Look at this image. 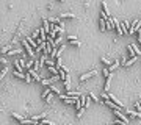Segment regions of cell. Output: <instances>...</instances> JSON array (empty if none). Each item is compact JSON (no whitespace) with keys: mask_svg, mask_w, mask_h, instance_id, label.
I'll return each instance as SVG.
<instances>
[{"mask_svg":"<svg viewBox=\"0 0 141 125\" xmlns=\"http://www.w3.org/2000/svg\"><path fill=\"white\" fill-rule=\"evenodd\" d=\"M27 41L30 42V45H31V47H33V49H35V50L38 49V47H39V44H38V42H36L35 39H33V38H27Z\"/></svg>","mask_w":141,"mask_h":125,"instance_id":"2e32d148","label":"cell"},{"mask_svg":"<svg viewBox=\"0 0 141 125\" xmlns=\"http://www.w3.org/2000/svg\"><path fill=\"white\" fill-rule=\"evenodd\" d=\"M46 103L47 105H52L53 103V94H49V96L46 97Z\"/></svg>","mask_w":141,"mask_h":125,"instance_id":"ffe728a7","label":"cell"},{"mask_svg":"<svg viewBox=\"0 0 141 125\" xmlns=\"http://www.w3.org/2000/svg\"><path fill=\"white\" fill-rule=\"evenodd\" d=\"M136 59H138V56H132L130 59H127V61H124V63H122V66H124V67H129V66H132V64H133V63L136 61Z\"/></svg>","mask_w":141,"mask_h":125,"instance_id":"8fae6325","label":"cell"},{"mask_svg":"<svg viewBox=\"0 0 141 125\" xmlns=\"http://www.w3.org/2000/svg\"><path fill=\"white\" fill-rule=\"evenodd\" d=\"M100 5H102V13H104V14H107V16L110 17V13H108V8H107V3H105V2H102Z\"/></svg>","mask_w":141,"mask_h":125,"instance_id":"ac0fdd59","label":"cell"},{"mask_svg":"<svg viewBox=\"0 0 141 125\" xmlns=\"http://www.w3.org/2000/svg\"><path fill=\"white\" fill-rule=\"evenodd\" d=\"M27 74H28L30 77H31L33 80H36V81H41V80H42V77H41L39 74H38V72H36L33 67H31V69H28V72H27Z\"/></svg>","mask_w":141,"mask_h":125,"instance_id":"5b68a950","label":"cell"},{"mask_svg":"<svg viewBox=\"0 0 141 125\" xmlns=\"http://www.w3.org/2000/svg\"><path fill=\"white\" fill-rule=\"evenodd\" d=\"M67 17H69V19H75V14L74 13H61V14H60V19H67Z\"/></svg>","mask_w":141,"mask_h":125,"instance_id":"30bf717a","label":"cell"},{"mask_svg":"<svg viewBox=\"0 0 141 125\" xmlns=\"http://www.w3.org/2000/svg\"><path fill=\"white\" fill-rule=\"evenodd\" d=\"M138 41H140V42H141V28H140V30H138Z\"/></svg>","mask_w":141,"mask_h":125,"instance_id":"d590c367","label":"cell"},{"mask_svg":"<svg viewBox=\"0 0 141 125\" xmlns=\"http://www.w3.org/2000/svg\"><path fill=\"white\" fill-rule=\"evenodd\" d=\"M22 45H24V49H25V50H27V53H28V56H30V58H31V59H33V58H35V50H33V47H31V45H30V42H28L27 39H24V41H22Z\"/></svg>","mask_w":141,"mask_h":125,"instance_id":"6da1fadb","label":"cell"},{"mask_svg":"<svg viewBox=\"0 0 141 125\" xmlns=\"http://www.w3.org/2000/svg\"><path fill=\"white\" fill-rule=\"evenodd\" d=\"M63 50H64V45H60L58 49H53L52 50L50 56H52V58H60V56H61V53H63Z\"/></svg>","mask_w":141,"mask_h":125,"instance_id":"277c9868","label":"cell"},{"mask_svg":"<svg viewBox=\"0 0 141 125\" xmlns=\"http://www.w3.org/2000/svg\"><path fill=\"white\" fill-rule=\"evenodd\" d=\"M11 116H13V119H16V120H19V122H20V124H22V122H24V120H25V119L22 117V116H20V114H17V113H13Z\"/></svg>","mask_w":141,"mask_h":125,"instance_id":"e0dca14e","label":"cell"},{"mask_svg":"<svg viewBox=\"0 0 141 125\" xmlns=\"http://www.w3.org/2000/svg\"><path fill=\"white\" fill-rule=\"evenodd\" d=\"M42 25H44V30L47 31V34H49L50 31H52V27H50L52 24L49 22V19H42Z\"/></svg>","mask_w":141,"mask_h":125,"instance_id":"ba28073f","label":"cell"},{"mask_svg":"<svg viewBox=\"0 0 141 125\" xmlns=\"http://www.w3.org/2000/svg\"><path fill=\"white\" fill-rule=\"evenodd\" d=\"M113 114L116 116V117H119L121 120H124V122H127V124H129V117H127V116L124 114V113H121L119 110H114V111H113Z\"/></svg>","mask_w":141,"mask_h":125,"instance_id":"8992f818","label":"cell"},{"mask_svg":"<svg viewBox=\"0 0 141 125\" xmlns=\"http://www.w3.org/2000/svg\"><path fill=\"white\" fill-rule=\"evenodd\" d=\"M118 66H119V61H113V63H111V66L108 67V69H110V72H113L114 69H118Z\"/></svg>","mask_w":141,"mask_h":125,"instance_id":"7402d4cb","label":"cell"},{"mask_svg":"<svg viewBox=\"0 0 141 125\" xmlns=\"http://www.w3.org/2000/svg\"><path fill=\"white\" fill-rule=\"evenodd\" d=\"M50 89H52V92H55L57 96H60V88H57V84H50Z\"/></svg>","mask_w":141,"mask_h":125,"instance_id":"603a6c76","label":"cell"},{"mask_svg":"<svg viewBox=\"0 0 141 125\" xmlns=\"http://www.w3.org/2000/svg\"><path fill=\"white\" fill-rule=\"evenodd\" d=\"M46 64H47V66H49V67H53V66H55V64H57V63H55L53 59H47V61H46Z\"/></svg>","mask_w":141,"mask_h":125,"instance_id":"83f0119b","label":"cell"},{"mask_svg":"<svg viewBox=\"0 0 141 125\" xmlns=\"http://www.w3.org/2000/svg\"><path fill=\"white\" fill-rule=\"evenodd\" d=\"M50 92H52V89H50V86H49V88H46V89H44V92H42V98H46Z\"/></svg>","mask_w":141,"mask_h":125,"instance_id":"484cf974","label":"cell"},{"mask_svg":"<svg viewBox=\"0 0 141 125\" xmlns=\"http://www.w3.org/2000/svg\"><path fill=\"white\" fill-rule=\"evenodd\" d=\"M104 103H105L107 106H110V108H113V111H114V110H119V108H121V106H119L118 103H114L113 100H110V98H108V100H104Z\"/></svg>","mask_w":141,"mask_h":125,"instance_id":"52a82bcc","label":"cell"},{"mask_svg":"<svg viewBox=\"0 0 141 125\" xmlns=\"http://www.w3.org/2000/svg\"><path fill=\"white\" fill-rule=\"evenodd\" d=\"M58 78H60V75H55V77H52V78H42L41 83H42V86H50V84H53Z\"/></svg>","mask_w":141,"mask_h":125,"instance_id":"3957f363","label":"cell"},{"mask_svg":"<svg viewBox=\"0 0 141 125\" xmlns=\"http://www.w3.org/2000/svg\"><path fill=\"white\" fill-rule=\"evenodd\" d=\"M99 28H100V31H105L107 30V20L104 19V17L99 19Z\"/></svg>","mask_w":141,"mask_h":125,"instance_id":"7c38bea8","label":"cell"},{"mask_svg":"<svg viewBox=\"0 0 141 125\" xmlns=\"http://www.w3.org/2000/svg\"><path fill=\"white\" fill-rule=\"evenodd\" d=\"M102 98H104V100H108V98H110V94H108V92H104V94H102Z\"/></svg>","mask_w":141,"mask_h":125,"instance_id":"1f68e13d","label":"cell"},{"mask_svg":"<svg viewBox=\"0 0 141 125\" xmlns=\"http://www.w3.org/2000/svg\"><path fill=\"white\" fill-rule=\"evenodd\" d=\"M114 30L118 31V34H124V30H122V24H119L116 19H114Z\"/></svg>","mask_w":141,"mask_h":125,"instance_id":"9c48e42d","label":"cell"},{"mask_svg":"<svg viewBox=\"0 0 141 125\" xmlns=\"http://www.w3.org/2000/svg\"><path fill=\"white\" fill-rule=\"evenodd\" d=\"M138 102H140V103H141V100H138Z\"/></svg>","mask_w":141,"mask_h":125,"instance_id":"f35d334b","label":"cell"},{"mask_svg":"<svg viewBox=\"0 0 141 125\" xmlns=\"http://www.w3.org/2000/svg\"><path fill=\"white\" fill-rule=\"evenodd\" d=\"M10 50H11V47H10V45H3V47H2V55L10 53Z\"/></svg>","mask_w":141,"mask_h":125,"instance_id":"cb8c5ba5","label":"cell"},{"mask_svg":"<svg viewBox=\"0 0 141 125\" xmlns=\"http://www.w3.org/2000/svg\"><path fill=\"white\" fill-rule=\"evenodd\" d=\"M14 67H16V70H19V72L24 70V66H22V64H20L19 61H14Z\"/></svg>","mask_w":141,"mask_h":125,"instance_id":"44dd1931","label":"cell"},{"mask_svg":"<svg viewBox=\"0 0 141 125\" xmlns=\"http://www.w3.org/2000/svg\"><path fill=\"white\" fill-rule=\"evenodd\" d=\"M58 2H64V0H58Z\"/></svg>","mask_w":141,"mask_h":125,"instance_id":"74e56055","label":"cell"},{"mask_svg":"<svg viewBox=\"0 0 141 125\" xmlns=\"http://www.w3.org/2000/svg\"><path fill=\"white\" fill-rule=\"evenodd\" d=\"M14 77H16V78H20V80H24V81H25V78H27V74H24V72H19V70H16V72H14Z\"/></svg>","mask_w":141,"mask_h":125,"instance_id":"5bb4252c","label":"cell"},{"mask_svg":"<svg viewBox=\"0 0 141 125\" xmlns=\"http://www.w3.org/2000/svg\"><path fill=\"white\" fill-rule=\"evenodd\" d=\"M25 81H27V83H31V77H30L28 74H27V78H25Z\"/></svg>","mask_w":141,"mask_h":125,"instance_id":"e575fe53","label":"cell"},{"mask_svg":"<svg viewBox=\"0 0 141 125\" xmlns=\"http://www.w3.org/2000/svg\"><path fill=\"white\" fill-rule=\"evenodd\" d=\"M22 50H10V53L8 55H17V53H20Z\"/></svg>","mask_w":141,"mask_h":125,"instance_id":"836d02e7","label":"cell"},{"mask_svg":"<svg viewBox=\"0 0 141 125\" xmlns=\"http://www.w3.org/2000/svg\"><path fill=\"white\" fill-rule=\"evenodd\" d=\"M114 28V19L113 17H108L107 19V30H113Z\"/></svg>","mask_w":141,"mask_h":125,"instance_id":"4fadbf2b","label":"cell"},{"mask_svg":"<svg viewBox=\"0 0 141 125\" xmlns=\"http://www.w3.org/2000/svg\"><path fill=\"white\" fill-rule=\"evenodd\" d=\"M85 110H86V108H80L78 111H77V117H78V119H80V117H82V116H83V113H85Z\"/></svg>","mask_w":141,"mask_h":125,"instance_id":"f1b7e54d","label":"cell"},{"mask_svg":"<svg viewBox=\"0 0 141 125\" xmlns=\"http://www.w3.org/2000/svg\"><path fill=\"white\" fill-rule=\"evenodd\" d=\"M100 61H102V63H104V64H105V66H107V67H110V66H111V61H110V59H107V58H104V56H102V58H100Z\"/></svg>","mask_w":141,"mask_h":125,"instance_id":"d4e9b609","label":"cell"},{"mask_svg":"<svg viewBox=\"0 0 141 125\" xmlns=\"http://www.w3.org/2000/svg\"><path fill=\"white\" fill-rule=\"evenodd\" d=\"M125 113L130 114V117H135V119H141V113H138V111H125Z\"/></svg>","mask_w":141,"mask_h":125,"instance_id":"9a60e30c","label":"cell"},{"mask_svg":"<svg viewBox=\"0 0 141 125\" xmlns=\"http://www.w3.org/2000/svg\"><path fill=\"white\" fill-rule=\"evenodd\" d=\"M71 42V45H74V47H82V42H80V41H69Z\"/></svg>","mask_w":141,"mask_h":125,"instance_id":"4316f807","label":"cell"},{"mask_svg":"<svg viewBox=\"0 0 141 125\" xmlns=\"http://www.w3.org/2000/svg\"><path fill=\"white\" fill-rule=\"evenodd\" d=\"M89 98H93V100H94V102H100V100H99V98H97L96 96H94V94H93V92H91V94H89Z\"/></svg>","mask_w":141,"mask_h":125,"instance_id":"d6a6232c","label":"cell"},{"mask_svg":"<svg viewBox=\"0 0 141 125\" xmlns=\"http://www.w3.org/2000/svg\"><path fill=\"white\" fill-rule=\"evenodd\" d=\"M0 61H2V64H6V59H5V56H3V55H2V59H0Z\"/></svg>","mask_w":141,"mask_h":125,"instance_id":"8d00e7d4","label":"cell"},{"mask_svg":"<svg viewBox=\"0 0 141 125\" xmlns=\"http://www.w3.org/2000/svg\"><path fill=\"white\" fill-rule=\"evenodd\" d=\"M94 75H97V70H96V69H93V70L86 72V74L80 75V83H83V81H86V80H89V78H93Z\"/></svg>","mask_w":141,"mask_h":125,"instance_id":"7a4b0ae2","label":"cell"},{"mask_svg":"<svg viewBox=\"0 0 141 125\" xmlns=\"http://www.w3.org/2000/svg\"><path fill=\"white\" fill-rule=\"evenodd\" d=\"M41 124H42V125H55L52 120H46V119H42V120H41Z\"/></svg>","mask_w":141,"mask_h":125,"instance_id":"f546056e","label":"cell"},{"mask_svg":"<svg viewBox=\"0 0 141 125\" xmlns=\"http://www.w3.org/2000/svg\"><path fill=\"white\" fill-rule=\"evenodd\" d=\"M122 30H124V33H130V25H129V22H122Z\"/></svg>","mask_w":141,"mask_h":125,"instance_id":"d6986e66","label":"cell"},{"mask_svg":"<svg viewBox=\"0 0 141 125\" xmlns=\"http://www.w3.org/2000/svg\"><path fill=\"white\" fill-rule=\"evenodd\" d=\"M135 110L138 111V113H141V103H140V102H136V105H135Z\"/></svg>","mask_w":141,"mask_h":125,"instance_id":"4dcf8cb0","label":"cell"}]
</instances>
